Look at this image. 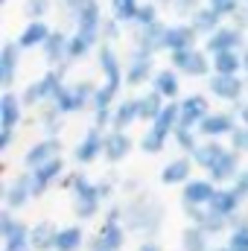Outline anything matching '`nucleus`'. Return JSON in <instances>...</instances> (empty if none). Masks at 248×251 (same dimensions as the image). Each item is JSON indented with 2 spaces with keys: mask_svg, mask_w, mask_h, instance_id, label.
Instances as JSON below:
<instances>
[{
  "mask_svg": "<svg viewBox=\"0 0 248 251\" xmlns=\"http://www.w3.org/2000/svg\"><path fill=\"white\" fill-rule=\"evenodd\" d=\"M53 9V0H24V15L29 21H47Z\"/></svg>",
  "mask_w": 248,
  "mask_h": 251,
  "instance_id": "14",
  "label": "nucleus"
},
{
  "mask_svg": "<svg viewBox=\"0 0 248 251\" xmlns=\"http://www.w3.org/2000/svg\"><path fill=\"white\" fill-rule=\"evenodd\" d=\"M207 6H210L213 12H219L222 18H234L246 3H243V0H207Z\"/></svg>",
  "mask_w": 248,
  "mask_h": 251,
  "instance_id": "19",
  "label": "nucleus"
},
{
  "mask_svg": "<svg viewBox=\"0 0 248 251\" xmlns=\"http://www.w3.org/2000/svg\"><path fill=\"white\" fill-rule=\"evenodd\" d=\"M134 117V105H123L120 108V120H131Z\"/></svg>",
  "mask_w": 248,
  "mask_h": 251,
  "instance_id": "27",
  "label": "nucleus"
},
{
  "mask_svg": "<svg viewBox=\"0 0 248 251\" xmlns=\"http://www.w3.org/2000/svg\"><path fill=\"white\" fill-rule=\"evenodd\" d=\"M3 102H6V105H3V111H6V120L12 123V120L18 117V105H15V100H12V97H6Z\"/></svg>",
  "mask_w": 248,
  "mask_h": 251,
  "instance_id": "24",
  "label": "nucleus"
},
{
  "mask_svg": "<svg viewBox=\"0 0 248 251\" xmlns=\"http://www.w3.org/2000/svg\"><path fill=\"white\" fill-rule=\"evenodd\" d=\"M231 24H234V26H240V29H248V6H243V9L231 18Z\"/></svg>",
  "mask_w": 248,
  "mask_h": 251,
  "instance_id": "23",
  "label": "nucleus"
},
{
  "mask_svg": "<svg viewBox=\"0 0 248 251\" xmlns=\"http://www.w3.org/2000/svg\"><path fill=\"white\" fill-rule=\"evenodd\" d=\"M164 35H167V24H152V26H137L134 41L140 44V50L152 53V50H164Z\"/></svg>",
  "mask_w": 248,
  "mask_h": 251,
  "instance_id": "7",
  "label": "nucleus"
},
{
  "mask_svg": "<svg viewBox=\"0 0 248 251\" xmlns=\"http://www.w3.org/2000/svg\"><path fill=\"white\" fill-rule=\"evenodd\" d=\"M204 3H207V0H175V3H173V12H175L178 18L190 21V18H193V15H196Z\"/></svg>",
  "mask_w": 248,
  "mask_h": 251,
  "instance_id": "20",
  "label": "nucleus"
},
{
  "mask_svg": "<svg viewBox=\"0 0 248 251\" xmlns=\"http://www.w3.org/2000/svg\"><path fill=\"white\" fill-rule=\"evenodd\" d=\"M111 18H117L120 24H134L137 12H140V0H108Z\"/></svg>",
  "mask_w": 248,
  "mask_h": 251,
  "instance_id": "9",
  "label": "nucleus"
},
{
  "mask_svg": "<svg viewBox=\"0 0 248 251\" xmlns=\"http://www.w3.org/2000/svg\"><path fill=\"white\" fill-rule=\"evenodd\" d=\"M18 53H21L18 41L3 47V56H0V59H3V82H12V73H15V67H18Z\"/></svg>",
  "mask_w": 248,
  "mask_h": 251,
  "instance_id": "16",
  "label": "nucleus"
},
{
  "mask_svg": "<svg viewBox=\"0 0 248 251\" xmlns=\"http://www.w3.org/2000/svg\"><path fill=\"white\" fill-rule=\"evenodd\" d=\"M243 67L248 70V47H246V53H243Z\"/></svg>",
  "mask_w": 248,
  "mask_h": 251,
  "instance_id": "29",
  "label": "nucleus"
},
{
  "mask_svg": "<svg viewBox=\"0 0 248 251\" xmlns=\"http://www.w3.org/2000/svg\"><path fill=\"white\" fill-rule=\"evenodd\" d=\"M240 88H243V82L234 79V76L216 73V79H210V91H213L216 97H225V100H234V97L240 94Z\"/></svg>",
  "mask_w": 248,
  "mask_h": 251,
  "instance_id": "10",
  "label": "nucleus"
},
{
  "mask_svg": "<svg viewBox=\"0 0 248 251\" xmlns=\"http://www.w3.org/2000/svg\"><path fill=\"white\" fill-rule=\"evenodd\" d=\"M50 24L47 21H26V26L18 35V47L21 50H32V47H44L50 38Z\"/></svg>",
  "mask_w": 248,
  "mask_h": 251,
  "instance_id": "4",
  "label": "nucleus"
},
{
  "mask_svg": "<svg viewBox=\"0 0 248 251\" xmlns=\"http://www.w3.org/2000/svg\"><path fill=\"white\" fill-rule=\"evenodd\" d=\"M44 56L50 62H59V59H70V35L62 29H53L47 44H44Z\"/></svg>",
  "mask_w": 248,
  "mask_h": 251,
  "instance_id": "8",
  "label": "nucleus"
},
{
  "mask_svg": "<svg viewBox=\"0 0 248 251\" xmlns=\"http://www.w3.org/2000/svg\"><path fill=\"white\" fill-rule=\"evenodd\" d=\"M149 70H152V59H149V53L146 50H140V53H134V62H131V79L128 82H143L146 76H149Z\"/></svg>",
  "mask_w": 248,
  "mask_h": 251,
  "instance_id": "15",
  "label": "nucleus"
},
{
  "mask_svg": "<svg viewBox=\"0 0 248 251\" xmlns=\"http://www.w3.org/2000/svg\"><path fill=\"white\" fill-rule=\"evenodd\" d=\"M70 18H73V29H76V32H85V35H91V38H102L105 15H102V3H99V0H85Z\"/></svg>",
  "mask_w": 248,
  "mask_h": 251,
  "instance_id": "2",
  "label": "nucleus"
},
{
  "mask_svg": "<svg viewBox=\"0 0 248 251\" xmlns=\"http://www.w3.org/2000/svg\"><path fill=\"white\" fill-rule=\"evenodd\" d=\"M102 38H105V41H117V38H120V21H117V18H105V24H102Z\"/></svg>",
  "mask_w": 248,
  "mask_h": 251,
  "instance_id": "22",
  "label": "nucleus"
},
{
  "mask_svg": "<svg viewBox=\"0 0 248 251\" xmlns=\"http://www.w3.org/2000/svg\"><path fill=\"white\" fill-rule=\"evenodd\" d=\"M0 3H9V0H0Z\"/></svg>",
  "mask_w": 248,
  "mask_h": 251,
  "instance_id": "30",
  "label": "nucleus"
},
{
  "mask_svg": "<svg viewBox=\"0 0 248 251\" xmlns=\"http://www.w3.org/2000/svg\"><path fill=\"white\" fill-rule=\"evenodd\" d=\"M99 64H102L105 76H108L111 82H117V76H120V64H117V53L111 50V44L99 47Z\"/></svg>",
  "mask_w": 248,
  "mask_h": 251,
  "instance_id": "13",
  "label": "nucleus"
},
{
  "mask_svg": "<svg viewBox=\"0 0 248 251\" xmlns=\"http://www.w3.org/2000/svg\"><path fill=\"white\" fill-rule=\"evenodd\" d=\"M198 41V32L190 26V21H181V24H173L167 26V35H164V50L170 53H181V50H193Z\"/></svg>",
  "mask_w": 248,
  "mask_h": 251,
  "instance_id": "3",
  "label": "nucleus"
},
{
  "mask_svg": "<svg viewBox=\"0 0 248 251\" xmlns=\"http://www.w3.org/2000/svg\"><path fill=\"white\" fill-rule=\"evenodd\" d=\"M155 88H158V94L173 97V94L178 91V79H175V73H173V70H161V73L155 76Z\"/></svg>",
  "mask_w": 248,
  "mask_h": 251,
  "instance_id": "18",
  "label": "nucleus"
},
{
  "mask_svg": "<svg viewBox=\"0 0 248 251\" xmlns=\"http://www.w3.org/2000/svg\"><path fill=\"white\" fill-rule=\"evenodd\" d=\"M155 108H158V97H146V100H143V108H140V111H143V114H152Z\"/></svg>",
  "mask_w": 248,
  "mask_h": 251,
  "instance_id": "25",
  "label": "nucleus"
},
{
  "mask_svg": "<svg viewBox=\"0 0 248 251\" xmlns=\"http://www.w3.org/2000/svg\"><path fill=\"white\" fill-rule=\"evenodd\" d=\"M155 3H158L161 9H173V3H175V0H155Z\"/></svg>",
  "mask_w": 248,
  "mask_h": 251,
  "instance_id": "28",
  "label": "nucleus"
},
{
  "mask_svg": "<svg viewBox=\"0 0 248 251\" xmlns=\"http://www.w3.org/2000/svg\"><path fill=\"white\" fill-rule=\"evenodd\" d=\"M94 44H97V38H91V35H85V32H70V59H82V56H88L91 50H94Z\"/></svg>",
  "mask_w": 248,
  "mask_h": 251,
  "instance_id": "12",
  "label": "nucleus"
},
{
  "mask_svg": "<svg viewBox=\"0 0 248 251\" xmlns=\"http://www.w3.org/2000/svg\"><path fill=\"white\" fill-rule=\"evenodd\" d=\"M173 64L181 70V73H187V76H201V73H207V67H210V62H207V56L201 53V50H181V53H173Z\"/></svg>",
  "mask_w": 248,
  "mask_h": 251,
  "instance_id": "5",
  "label": "nucleus"
},
{
  "mask_svg": "<svg viewBox=\"0 0 248 251\" xmlns=\"http://www.w3.org/2000/svg\"><path fill=\"white\" fill-rule=\"evenodd\" d=\"M222 24H225V18H222L219 12H213L207 3H204V6H201L196 15H193V18H190V26H193L198 35H204V38H210V35H213V32H216Z\"/></svg>",
  "mask_w": 248,
  "mask_h": 251,
  "instance_id": "6",
  "label": "nucleus"
},
{
  "mask_svg": "<svg viewBox=\"0 0 248 251\" xmlns=\"http://www.w3.org/2000/svg\"><path fill=\"white\" fill-rule=\"evenodd\" d=\"M243 67V56L240 53H216L213 56V70L222 76H234Z\"/></svg>",
  "mask_w": 248,
  "mask_h": 251,
  "instance_id": "11",
  "label": "nucleus"
},
{
  "mask_svg": "<svg viewBox=\"0 0 248 251\" xmlns=\"http://www.w3.org/2000/svg\"><path fill=\"white\" fill-rule=\"evenodd\" d=\"M243 3H246V6H248V0H243Z\"/></svg>",
  "mask_w": 248,
  "mask_h": 251,
  "instance_id": "31",
  "label": "nucleus"
},
{
  "mask_svg": "<svg viewBox=\"0 0 248 251\" xmlns=\"http://www.w3.org/2000/svg\"><path fill=\"white\" fill-rule=\"evenodd\" d=\"M246 47V29L234 26V24H222L210 38H204V50L210 56L216 53H240Z\"/></svg>",
  "mask_w": 248,
  "mask_h": 251,
  "instance_id": "1",
  "label": "nucleus"
},
{
  "mask_svg": "<svg viewBox=\"0 0 248 251\" xmlns=\"http://www.w3.org/2000/svg\"><path fill=\"white\" fill-rule=\"evenodd\" d=\"M201 114H204V100H201V97L184 100V117L187 120H196V117H201Z\"/></svg>",
  "mask_w": 248,
  "mask_h": 251,
  "instance_id": "21",
  "label": "nucleus"
},
{
  "mask_svg": "<svg viewBox=\"0 0 248 251\" xmlns=\"http://www.w3.org/2000/svg\"><path fill=\"white\" fill-rule=\"evenodd\" d=\"M213 126V131H225L228 128V120L225 117H213V120H207V128Z\"/></svg>",
  "mask_w": 248,
  "mask_h": 251,
  "instance_id": "26",
  "label": "nucleus"
},
{
  "mask_svg": "<svg viewBox=\"0 0 248 251\" xmlns=\"http://www.w3.org/2000/svg\"><path fill=\"white\" fill-rule=\"evenodd\" d=\"M158 3L155 0H149V3H140V12H137V18H134V26H152V24H158L161 18H158Z\"/></svg>",
  "mask_w": 248,
  "mask_h": 251,
  "instance_id": "17",
  "label": "nucleus"
}]
</instances>
